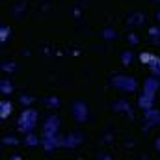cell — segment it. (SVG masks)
<instances>
[{
    "label": "cell",
    "instance_id": "obj_1",
    "mask_svg": "<svg viewBox=\"0 0 160 160\" xmlns=\"http://www.w3.org/2000/svg\"><path fill=\"white\" fill-rule=\"evenodd\" d=\"M38 119H39V114H38L36 108H24V110L21 112L19 119H17V123H19L17 127H19V130H21L22 134H28V132H32V130L36 128Z\"/></svg>",
    "mask_w": 160,
    "mask_h": 160
},
{
    "label": "cell",
    "instance_id": "obj_2",
    "mask_svg": "<svg viewBox=\"0 0 160 160\" xmlns=\"http://www.w3.org/2000/svg\"><path fill=\"white\" fill-rule=\"evenodd\" d=\"M110 82H112V86H114L116 89H119L123 93H132V91H136V88H138L136 78H134V77H127V75H116Z\"/></svg>",
    "mask_w": 160,
    "mask_h": 160
},
{
    "label": "cell",
    "instance_id": "obj_3",
    "mask_svg": "<svg viewBox=\"0 0 160 160\" xmlns=\"http://www.w3.org/2000/svg\"><path fill=\"white\" fill-rule=\"evenodd\" d=\"M71 116L75 118V121L84 123V121L88 119V104L84 101H75L71 104Z\"/></svg>",
    "mask_w": 160,
    "mask_h": 160
},
{
    "label": "cell",
    "instance_id": "obj_4",
    "mask_svg": "<svg viewBox=\"0 0 160 160\" xmlns=\"http://www.w3.org/2000/svg\"><path fill=\"white\" fill-rule=\"evenodd\" d=\"M84 136L78 134V132H71L67 136H60V147H69V149H75L82 143Z\"/></svg>",
    "mask_w": 160,
    "mask_h": 160
},
{
    "label": "cell",
    "instance_id": "obj_5",
    "mask_svg": "<svg viewBox=\"0 0 160 160\" xmlns=\"http://www.w3.org/2000/svg\"><path fill=\"white\" fill-rule=\"evenodd\" d=\"M58 130H60V118L58 116H48L45 125H43L41 134L43 136H54V134H58Z\"/></svg>",
    "mask_w": 160,
    "mask_h": 160
},
{
    "label": "cell",
    "instance_id": "obj_6",
    "mask_svg": "<svg viewBox=\"0 0 160 160\" xmlns=\"http://www.w3.org/2000/svg\"><path fill=\"white\" fill-rule=\"evenodd\" d=\"M41 145L47 153H52L54 149L60 147V136L58 134H54V136H43L41 134Z\"/></svg>",
    "mask_w": 160,
    "mask_h": 160
},
{
    "label": "cell",
    "instance_id": "obj_7",
    "mask_svg": "<svg viewBox=\"0 0 160 160\" xmlns=\"http://www.w3.org/2000/svg\"><path fill=\"white\" fill-rule=\"evenodd\" d=\"M155 99H157V95H151V93H142L140 97H138V106L145 112V110H151V108H155Z\"/></svg>",
    "mask_w": 160,
    "mask_h": 160
},
{
    "label": "cell",
    "instance_id": "obj_8",
    "mask_svg": "<svg viewBox=\"0 0 160 160\" xmlns=\"http://www.w3.org/2000/svg\"><path fill=\"white\" fill-rule=\"evenodd\" d=\"M143 91L145 93H151V95H157V91L160 89V82H158V77H155V75H151L149 78L143 80Z\"/></svg>",
    "mask_w": 160,
    "mask_h": 160
},
{
    "label": "cell",
    "instance_id": "obj_9",
    "mask_svg": "<svg viewBox=\"0 0 160 160\" xmlns=\"http://www.w3.org/2000/svg\"><path fill=\"white\" fill-rule=\"evenodd\" d=\"M143 119H145V123H147L149 127H153V125H160V110H157V108L145 110Z\"/></svg>",
    "mask_w": 160,
    "mask_h": 160
},
{
    "label": "cell",
    "instance_id": "obj_10",
    "mask_svg": "<svg viewBox=\"0 0 160 160\" xmlns=\"http://www.w3.org/2000/svg\"><path fill=\"white\" fill-rule=\"evenodd\" d=\"M13 112V104L9 101H2L0 102V119H8Z\"/></svg>",
    "mask_w": 160,
    "mask_h": 160
},
{
    "label": "cell",
    "instance_id": "obj_11",
    "mask_svg": "<svg viewBox=\"0 0 160 160\" xmlns=\"http://www.w3.org/2000/svg\"><path fill=\"white\" fill-rule=\"evenodd\" d=\"M112 110L114 112H130V104L127 102V101H123V99H119V101H114L112 102Z\"/></svg>",
    "mask_w": 160,
    "mask_h": 160
},
{
    "label": "cell",
    "instance_id": "obj_12",
    "mask_svg": "<svg viewBox=\"0 0 160 160\" xmlns=\"http://www.w3.org/2000/svg\"><path fill=\"white\" fill-rule=\"evenodd\" d=\"M0 93H2V95H11V93H13V84L9 82V78L0 80Z\"/></svg>",
    "mask_w": 160,
    "mask_h": 160
},
{
    "label": "cell",
    "instance_id": "obj_13",
    "mask_svg": "<svg viewBox=\"0 0 160 160\" xmlns=\"http://www.w3.org/2000/svg\"><path fill=\"white\" fill-rule=\"evenodd\" d=\"M24 143H26L28 147H36V145H39V143H41V138L34 136L32 132H28V134H26V138H24Z\"/></svg>",
    "mask_w": 160,
    "mask_h": 160
},
{
    "label": "cell",
    "instance_id": "obj_14",
    "mask_svg": "<svg viewBox=\"0 0 160 160\" xmlns=\"http://www.w3.org/2000/svg\"><path fill=\"white\" fill-rule=\"evenodd\" d=\"M127 22H128V24H132V26L143 24V15H142V13H132V15L127 19Z\"/></svg>",
    "mask_w": 160,
    "mask_h": 160
},
{
    "label": "cell",
    "instance_id": "obj_15",
    "mask_svg": "<svg viewBox=\"0 0 160 160\" xmlns=\"http://www.w3.org/2000/svg\"><path fill=\"white\" fill-rule=\"evenodd\" d=\"M149 67H151V73H153L155 77H158V78H160V58H158V56H155V60L149 63Z\"/></svg>",
    "mask_w": 160,
    "mask_h": 160
},
{
    "label": "cell",
    "instance_id": "obj_16",
    "mask_svg": "<svg viewBox=\"0 0 160 160\" xmlns=\"http://www.w3.org/2000/svg\"><path fill=\"white\" fill-rule=\"evenodd\" d=\"M149 38L155 41V43H158V45H160V28L151 26V28H149Z\"/></svg>",
    "mask_w": 160,
    "mask_h": 160
},
{
    "label": "cell",
    "instance_id": "obj_17",
    "mask_svg": "<svg viewBox=\"0 0 160 160\" xmlns=\"http://www.w3.org/2000/svg\"><path fill=\"white\" fill-rule=\"evenodd\" d=\"M9 34H11V28L9 26H2L0 28V43H6L9 39Z\"/></svg>",
    "mask_w": 160,
    "mask_h": 160
},
{
    "label": "cell",
    "instance_id": "obj_18",
    "mask_svg": "<svg viewBox=\"0 0 160 160\" xmlns=\"http://www.w3.org/2000/svg\"><path fill=\"white\" fill-rule=\"evenodd\" d=\"M153 60H155V54H151V52H142V54H140V62H142V63H147V65H149Z\"/></svg>",
    "mask_w": 160,
    "mask_h": 160
},
{
    "label": "cell",
    "instance_id": "obj_19",
    "mask_svg": "<svg viewBox=\"0 0 160 160\" xmlns=\"http://www.w3.org/2000/svg\"><path fill=\"white\" fill-rule=\"evenodd\" d=\"M102 38H104V39H116V38H118V32H116L114 28H104Z\"/></svg>",
    "mask_w": 160,
    "mask_h": 160
},
{
    "label": "cell",
    "instance_id": "obj_20",
    "mask_svg": "<svg viewBox=\"0 0 160 160\" xmlns=\"http://www.w3.org/2000/svg\"><path fill=\"white\" fill-rule=\"evenodd\" d=\"M121 62H123V65H130V62H132V52H130V50L123 52V54H121Z\"/></svg>",
    "mask_w": 160,
    "mask_h": 160
},
{
    "label": "cell",
    "instance_id": "obj_21",
    "mask_svg": "<svg viewBox=\"0 0 160 160\" xmlns=\"http://www.w3.org/2000/svg\"><path fill=\"white\" fill-rule=\"evenodd\" d=\"M45 104L58 108V106H60V101H58V97H47V99H45Z\"/></svg>",
    "mask_w": 160,
    "mask_h": 160
},
{
    "label": "cell",
    "instance_id": "obj_22",
    "mask_svg": "<svg viewBox=\"0 0 160 160\" xmlns=\"http://www.w3.org/2000/svg\"><path fill=\"white\" fill-rule=\"evenodd\" d=\"M32 101H34V97H30V95H22L21 97V104H24V106H28Z\"/></svg>",
    "mask_w": 160,
    "mask_h": 160
},
{
    "label": "cell",
    "instance_id": "obj_23",
    "mask_svg": "<svg viewBox=\"0 0 160 160\" xmlns=\"http://www.w3.org/2000/svg\"><path fill=\"white\" fill-rule=\"evenodd\" d=\"M2 142H4V143H9V145H17V143H19V140H15V138H11V136H6Z\"/></svg>",
    "mask_w": 160,
    "mask_h": 160
},
{
    "label": "cell",
    "instance_id": "obj_24",
    "mask_svg": "<svg viewBox=\"0 0 160 160\" xmlns=\"http://www.w3.org/2000/svg\"><path fill=\"white\" fill-rule=\"evenodd\" d=\"M155 149H157V153H160V138H157V142H155Z\"/></svg>",
    "mask_w": 160,
    "mask_h": 160
},
{
    "label": "cell",
    "instance_id": "obj_25",
    "mask_svg": "<svg viewBox=\"0 0 160 160\" xmlns=\"http://www.w3.org/2000/svg\"><path fill=\"white\" fill-rule=\"evenodd\" d=\"M128 41L134 45V43H138V38H136V36H130V38H128Z\"/></svg>",
    "mask_w": 160,
    "mask_h": 160
},
{
    "label": "cell",
    "instance_id": "obj_26",
    "mask_svg": "<svg viewBox=\"0 0 160 160\" xmlns=\"http://www.w3.org/2000/svg\"><path fill=\"white\" fill-rule=\"evenodd\" d=\"M157 21H158V22H160V9H158V11H157Z\"/></svg>",
    "mask_w": 160,
    "mask_h": 160
},
{
    "label": "cell",
    "instance_id": "obj_27",
    "mask_svg": "<svg viewBox=\"0 0 160 160\" xmlns=\"http://www.w3.org/2000/svg\"><path fill=\"white\" fill-rule=\"evenodd\" d=\"M157 2H160V0H157Z\"/></svg>",
    "mask_w": 160,
    "mask_h": 160
}]
</instances>
